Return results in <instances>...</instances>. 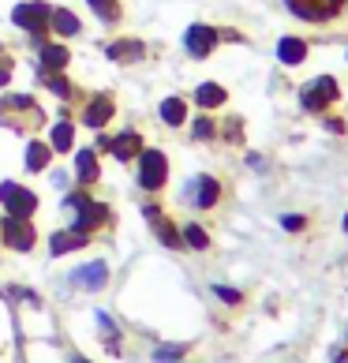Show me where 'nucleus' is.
Wrapping results in <instances>:
<instances>
[{
  "label": "nucleus",
  "mask_w": 348,
  "mask_h": 363,
  "mask_svg": "<svg viewBox=\"0 0 348 363\" xmlns=\"http://www.w3.org/2000/svg\"><path fill=\"white\" fill-rule=\"evenodd\" d=\"M285 4H288L292 16H300L307 23H322L330 16H337L344 0H285Z\"/></svg>",
  "instance_id": "1"
},
{
  "label": "nucleus",
  "mask_w": 348,
  "mask_h": 363,
  "mask_svg": "<svg viewBox=\"0 0 348 363\" xmlns=\"http://www.w3.org/2000/svg\"><path fill=\"white\" fill-rule=\"evenodd\" d=\"M0 203L8 206L11 218H30L34 206H38V199H34V191H26V187L8 180V184H0Z\"/></svg>",
  "instance_id": "2"
},
{
  "label": "nucleus",
  "mask_w": 348,
  "mask_h": 363,
  "mask_svg": "<svg viewBox=\"0 0 348 363\" xmlns=\"http://www.w3.org/2000/svg\"><path fill=\"white\" fill-rule=\"evenodd\" d=\"M300 101H303V109H311V113L326 109L330 101H337V83H333L330 75H318L315 83H307V86H303Z\"/></svg>",
  "instance_id": "3"
},
{
  "label": "nucleus",
  "mask_w": 348,
  "mask_h": 363,
  "mask_svg": "<svg viewBox=\"0 0 348 363\" xmlns=\"http://www.w3.org/2000/svg\"><path fill=\"white\" fill-rule=\"evenodd\" d=\"M218 195H221V187H218L213 177H191L184 184V199L198 210H210L213 203H218Z\"/></svg>",
  "instance_id": "4"
},
{
  "label": "nucleus",
  "mask_w": 348,
  "mask_h": 363,
  "mask_svg": "<svg viewBox=\"0 0 348 363\" xmlns=\"http://www.w3.org/2000/svg\"><path fill=\"white\" fill-rule=\"evenodd\" d=\"M165 177H169V161H165V154H157V150H142L139 184H142V187H150V191H157V187L165 184Z\"/></svg>",
  "instance_id": "5"
},
{
  "label": "nucleus",
  "mask_w": 348,
  "mask_h": 363,
  "mask_svg": "<svg viewBox=\"0 0 348 363\" xmlns=\"http://www.w3.org/2000/svg\"><path fill=\"white\" fill-rule=\"evenodd\" d=\"M213 45H218V30H213V26H206V23L187 26V34H184V49L191 52V57H198V60L210 57Z\"/></svg>",
  "instance_id": "6"
},
{
  "label": "nucleus",
  "mask_w": 348,
  "mask_h": 363,
  "mask_svg": "<svg viewBox=\"0 0 348 363\" xmlns=\"http://www.w3.org/2000/svg\"><path fill=\"white\" fill-rule=\"evenodd\" d=\"M0 233H4V244L16 247V251H30L34 247V225L26 218H11L8 213V221L0 225Z\"/></svg>",
  "instance_id": "7"
},
{
  "label": "nucleus",
  "mask_w": 348,
  "mask_h": 363,
  "mask_svg": "<svg viewBox=\"0 0 348 363\" xmlns=\"http://www.w3.org/2000/svg\"><path fill=\"white\" fill-rule=\"evenodd\" d=\"M49 4H42V0H34V4H19L16 11H11V23L23 26V30H34V34H42V26L49 23Z\"/></svg>",
  "instance_id": "8"
},
{
  "label": "nucleus",
  "mask_w": 348,
  "mask_h": 363,
  "mask_svg": "<svg viewBox=\"0 0 348 363\" xmlns=\"http://www.w3.org/2000/svg\"><path fill=\"white\" fill-rule=\"evenodd\" d=\"M68 206L75 210V228H79V233H90V228L105 218V210H101V206H94L86 195H72V199H68Z\"/></svg>",
  "instance_id": "9"
},
{
  "label": "nucleus",
  "mask_w": 348,
  "mask_h": 363,
  "mask_svg": "<svg viewBox=\"0 0 348 363\" xmlns=\"http://www.w3.org/2000/svg\"><path fill=\"white\" fill-rule=\"evenodd\" d=\"M72 281H75V289H105V281H109V266H105L101 259L86 262V266H79V270H72Z\"/></svg>",
  "instance_id": "10"
},
{
  "label": "nucleus",
  "mask_w": 348,
  "mask_h": 363,
  "mask_svg": "<svg viewBox=\"0 0 348 363\" xmlns=\"http://www.w3.org/2000/svg\"><path fill=\"white\" fill-rule=\"evenodd\" d=\"M142 42H135V38H124V42H113L109 45V60H124V64H135V60H142Z\"/></svg>",
  "instance_id": "11"
},
{
  "label": "nucleus",
  "mask_w": 348,
  "mask_h": 363,
  "mask_svg": "<svg viewBox=\"0 0 348 363\" xmlns=\"http://www.w3.org/2000/svg\"><path fill=\"white\" fill-rule=\"evenodd\" d=\"M83 120H86V128H105V124L113 120V101H109V98H94V101L86 105Z\"/></svg>",
  "instance_id": "12"
},
{
  "label": "nucleus",
  "mask_w": 348,
  "mask_h": 363,
  "mask_svg": "<svg viewBox=\"0 0 348 363\" xmlns=\"http://www.w3.org/2000/svg\"><path fill=\"white\" fill-rule=\"evenodd\" d=\"M303 57H307V45L300 42V38H281L277 42V60L281 64L292 68V64H303Z\"/></svg>",
  "instance_id": "13"
},
{
  "label": "nucleus",
  "mask_w": 348,
  "mask_h": 363,
  "mask_svg": "<svg viewBox=\"0 0 348 363\" xmlns=\"http://www.w3.org/2000/svg\"><path fill=\"white\" fill-rule=\"evenodd\" d=\"M49 26L57 30L60 38H72V34H79V19L72 16L68 8H52L49 11Z\"/></svg>",
  "instance_id": "14"
},
{
  "label": "nucleus",
  "mask_w": 348,
  "mask_h": 363,
  "mask_svg": "<svg viewBox=\"0 0 348 363\" xmlns=\"http://www.w3.org/2000/svg\"><path fill=\"white\" fill-rule=\"evenodd\" d=\"M142 213H146V221H150V225L157 228V236H162V244H169V247H176V244H180V236H176V233H172V228H169V221H165V213H162V210L146 206Z\"/></svg>",
  "instance_id": "15"
},
{
  "label": "nucleus",
  "mask_w": 348,
  "mask_h": 363,
  "mask_svg": "<svg viewBox=\"0 0 348 363\" xmlns=\"http://www.w3.org/2000/svg\"><path fill=\"white\" fill-rule=\"evenodd\" d=\"M225 98H229V94H225V86H218V83H203L195 90V101L203 105V109H218V105H225Z\"/></svg>",
  "instance_id": "16"
},
{
  "label": "nucleus",
  "mask_w": 348,
  "mask_h": 363,
  "mask_svg": "<svg viewBox=\"0 0 348 363\" xmlns=\"http://www.w3.org/2000/svg\"><path fill=\"white\" fill-rule=\"evenodd\" d=\"M86 244V233H79V228H72V233H57L49 240V247L52 255H64V251H72V247H83Z\"/></svg>",
  "instance_id": "17"
},
{
  "label": "nucleus",
  "mask_w": 348,
  "mask_h": 363,
  "mask_svg": "<svg viewBox=\"0 0 348 363\" xmlns=\"http://www.w3.org/2000/svg\"><path fill=\"white\" fill-rule=\"evenodd\" d=\"M68 64V49L64 45H42V72H60Z\"/></svg>",
  "instance_id": "18"
},
{
  "label": "nucleus",
  "mask_w": 348,
  "mask_h": 363,
  "mask_svg": "<svg viewBox=\"0 0 348 363\" xmlns=\"http://www.w3.org/2000/svg\"><path fill=\"white\" fill-rule=\"evenodd\" d=\"M49 143H52V150H72V143H75V128L68 124V120L52 124V135H49Z\"/></svg>",
  "instance_id": "19"
},
{
  "label": "nucleus",
  "mask_w": 348,
  "mask_h": 363,
  "mask_svg": "<svg viewBox=\"0 0 348 363\" xmlns=\"http://www.w3.org/2000/svg\"><path fill=\"white\" fill-rule=\"evenodd\" d=\"M139 150H142L139 131H124L120 139H113V154H116V157H131V154H139Z\"/></svg>",
  "instance_id": "20"
},
{
  "label": "nucleus",
  "mask_w": 348,
  "mask_h": 363,
  "mask_svg": "<svg viewBox=\"0 0 348 363\" xmlns=\"http://www.w3.org/2000/svg\"><path fill=\"white\" fill-rule=\"evenodd\" d=\"M162 120H165V124H172V128H180L184 120H187L184 101H180V98H165V101H162Z\"/></svg>",
  "instance_id": "21"
},
{
  "label": "nucleus",
  "mask_w": 348,
  "mask_h": 363,
  "mask_svg": "<svg viewBox=\"0 0 348 363\" xmlns=\"http://www.w3.org/2000/svg\"><path fill=\"white\" fill-rule=\"evenodd\" d=\"M49 165V146L45 143H30L26 146V169L38 172V169H45Z\"/></svg>",
  "instance_id": "22"
},
{
  "label": "nucleus",
  "mask_w": 348,
  "mask_h": 363,
  "mask_svg": "<svg viewBox=\"0 0 348 363\" xmlns=\"http://www.w3.org/2000/svg\"><path fill=\"white\" fill-rule=\"evenodd\" d=\"M86 4L98 11L101 23H116L120 19V0H86Z\"/></svg>",
  "instance_id": "23"
},
{
  "label": "nucleus",
  "mask_w": 348,
  "mask_h": 363,
  "mask_svg": "<svg viewBox=\"0 0 348 363\" xmlns=\"http://www.w3.org/2000/svg\"><path fill=\"white\" fill-rule=\"evenodd\" d=\"M94 177H98V157H94V150H79V180L90 184Z\"/></svg>",
  "instance_id": "24"
},
{
  "label": "nucleus",
  "mask_w": 348,
  "mask_h": 363,
  "mask_svg": "<svg viewBox=\"0 0 348 363\" xmlns=\"http://www.w3.org/2000/svg\"><path fill=\"white\" fill-rule=\"evenodd\" d=\"M184 240H187L191 247H198V251H203V247H210V236H206L198 225H187V228H184Z\"/></svg>",
  "instance_id": "25"
},
{
  "label": "nucleus",
  "mask_w": 348,
  "mask_h": 363,
  "mask_svg": "<svg viewBox=\"0 0 348 363\" xmlns=\"http://www.w3.org/2000/svg\"><path fill=\"white\" fill-rule=\"evenodd\" d=\"M45 83H49V90H52V94H60V98H68V94H72L68 79H60V75H45Z\"/></svg>",
  "instance_id": "26"
},
{
  "label": "nucleus",
  "mask_w": 348,
  "mask_h": 363,
  "mask_svg": "<svg viewBox=\"0 0 348 363\" xmlns=\"http://www.w3.org/2000/svg\"><path fill=\"white\" fill-rule=\"evenodd\" d=\"M8 109H34V101L30 98H23V94H11V98H4Z\"/></svg>",
  "instance_id": "27"
},
{
  "label": "nucleus",
  "mask_w": 348,
  "mask_h": 363,
  "mask_svg": "<svg viewBox=\"0 0 348 363\" xmlns=\"http://www.w3.org/2000/svg\"><path fill=\"white\" fill-rule=\"evenodd\" d=\"M213 296H221L225 303H240V292L236 289H225V285H213Z\"/></svg>",
  "instance_id": "28"
},
{
  "label": "nucleus",
  "mask_w": 348,
  "mask_h": 363,
  "mask_svg": "<svg viewBox=\"0 0 348 363\" xmlns=\"http://www.w3.org/2000/svg\"><path fill=\"white\" fill-rule=\"evenodd\" d=\"M281 225H285L288 233H300V228H303V218H300V213H285V218H281Z\"/></svg>",
  "instance_id": "29"
},
{
  "label": "nucleus",
  "mask_w": 348,
  "mask_h": 363,
  "mask_svg": "<svg viewBox=\"0 0 348 363\" xmlns=\"http://www.w3.org/2000/svg\"><path fill=\"white\" fill-rule=\"evenodd\" d=\"M195 135H198V139H210V135H213V124H210V120H198V124H195Z\"/></svg>",
  "instance_id": "30"
},
{
  "label": "nucleus",
  "mask_w": 348,
  "mask_h": 363,
  "mask_svg": "<svg viewBox=\"0 0 348 363\" xmlns=\"http://www.w3.org/2000/svg\"><path fill=\"white\" fill-rule=\"evenodd\" d=\"M8 79H11V72H8V64L0 68V86H8Z\"/></svg>",
  "instance_id": "31"
},
{
  "label": "nucleus",
  "mask_w": 348,
  "mask_h": 363,
  "mask_svg": "<svg viewBox=\"0 0 348 363\" xmlns=\"http://www.w3.org/2000/svg\"><path fill=\"white\" fill-rule=\"evenodd\" d=\"M75 363H90V359H75Z\"/></svg>",
  "instance_id": "32"
},
{
  "label": "nucleus",
  "mask_w": 348,
  "mask_h": 363,
  "mask_svg": "<svg viewBox=\"0 0 348 363\" xmlns=\"http://www.w3.org/2000/svg\"><path fill=\"white\" fill-rule=\"evenodd\" d=\"M341 363H344V359H341Z\"/></svg>",
  "instance_id": "33"
}]
</instances>
